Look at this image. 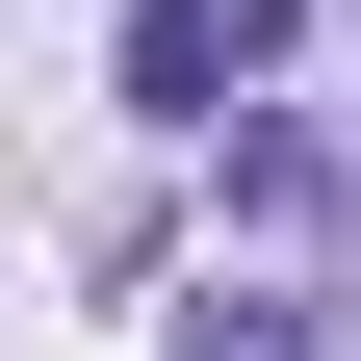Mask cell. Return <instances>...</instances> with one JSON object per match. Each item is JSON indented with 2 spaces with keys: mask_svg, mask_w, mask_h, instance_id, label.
I'll return each instance as SVG.
<instances>
[{
  "mask_svg": "<svg viewBox=\"0 0 361 361\" xmlns=\"http://www.w3.org/2000/svg\"><path fill=\"white\" fill-rule=\"evenodd\" d=\"M258 52H284V0H129V104H155V129H207Z\"/></svg>",
  "mask_w": 361,
  "mask_h": 361,
  "instance_id": "obj_1",
  "label": "cell"
},
{
  "mask_svg": "<svg viewBox=\"0 0 361 361\" xmlns=\"http://www.w3.org/2000/svg\"><path fill=\"white\" fill-rule=\"evenodd\" d=\"M180 361H310V310H258V284H207V310H180Z\"/></svg>",
  "mask_w": 361,
  "mask_h": 361,
  "instance_id": "obj_2",
  "label": "cell"
}]
</instances>
